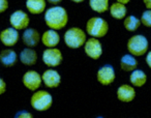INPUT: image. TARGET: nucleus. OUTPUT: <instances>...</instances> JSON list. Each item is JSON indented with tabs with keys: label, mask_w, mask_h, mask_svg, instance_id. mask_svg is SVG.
Listing matches in <instances>:
<instances>
[{
	"label": "nucleus",
	"mask_w": 151,
	"mask_h": 118,
	"mask_svg": "<svg viewBox=\"0 0 151 118\" xmlns=\"http://www.w3.org/2000/svg\"><path fill=\"white\" fill-rule=\"evenodd\" d=\"M49 3H51V4H53V5H58L60 2H62L63 0H47Z\"/></svg>",
	"instance_id": "nucleus-29"
},
{
	"label": "nucleus",
	"mask_w": 151,
	"mask_h": 118,
	"mask_svg": "<svg viewBox=\"0 0 151 118\" xmlns=\"http://www.w3.org/2000/svg\"><path fill=\"white\" fill-rule=\"evenodd\" d=\"M9 23L12 27L17 30L26 29L30 23V19L28 15L23 11H16L9 17Z\"/></svg>",
	"instance_id": "nucleus-9"
},
{
	"label": "nucleus",
	"mask_w": 151,
	"mask_h": 118,
	"mask_svg": "<svg viewBox=\"0 0 151 118\" xmlns=\"http://www.w3.org/2000/svg\"><path fill=\"white\" fill-rule=\"evenodd\" d=\"M22 81H23L24 86L31 91L37 90L42 83V76L36 71H28V72H26L24 74Z\"/></svg>",
	"instance_id": "nucleus-8"
},
{
	"label": "nucleus",
	"mask_w": 151,
	"mask_h": 118,
	"mask_svg": "<svg viewBox=\"0 0 151 118\" xmlns=\"http://www.w3.org/2000/svg\"><path fill=\"white\" fill-rule=\"evenodd\" d=\"M62 60V53L56 47L55 48H48L42 53V61L49 68H57L61 64Z\"/></svg>",
	"instance_id": "nucleus-6"
},
{
	"label": "nucleus",
	"mask_w": 151,
	"mask_h": 118,
	"mask_svg": "<svg viewBox=\"0 0 151 118\" xmlns=\"http://www.w3.org/2000/svg\"><path fill=\"white\" fill-rule=\"evenodd\" d=\"M123 25H124V28H125L127 31L134 32L140 27L141 20L136 18L134 16H128V17L124 18Z\"/></svg>",
	"instance_id": "nucleus-23"
},
{
	"label": "nucleus",
	"mask_w": 151,
	"mask_h": 118,
	"mask_svg": "<svg viewBox=\"0 0 151 118\" xmlns=\"http://www.w3.org/2000/svg\"><path fill=\"white\" fill-rule=\"evenodd\" d=\"M40 40H42L44 46H46L47 48H55L58 46L59 42H60V36H59L57 30L49 29L42 33Z\"/></svg>",
	"instance_id": "nucleus-14"
},
{
	"label": "nucleus",
	"mask_w": 151,
	"mask_h": 118,
	"mask_svg": "<svg viewBox=\"0 0 151 118\" xmlns=\"http://www.w3.org/2000/svg\"><path fill=\"white\" fill-rule=\"evenodd\" d=\"M42 80L47 87L56 88L61 83V76L56 70L51 68L44 72V74L42 75Z\"/></svg>",
	"instance_id": "nucleus-11"
},
{
	"label": "nucleus",
	"mask_w": 151,
	"mask_h": 118,
	"mask_svg": "<svg viewBox=\"0 0 151 118\" xmlns=\"http://www.w3.org/2000/svg\"><path fill=\"white\" fill-rule=\"evenodd\" d=\"M84 51L89 58L97 60L103 55V46H101V42L99 40V38L90 37L84 44Z\"/></svg>",
	"instance_id": "nucleus-7"
},
{
	"label": "nucleus",
	"mask_w": 151,
	"mask_h": 118,
	"mask_svg": "<svg viewBox=\"0 0 151 118\" xmlns=\"http://www.w3.org/2000/svg\"><path fill=\"white\" fill-rule=\"evenodd\" d=\"M129 81L132 86L142 87L147 82V75L141 70H134L129 76Z\"/></svg>",
	"instance_id": "nucleus-20"
},
{
	"label": "nucleus",
	"mask_w": 151,
	"mask_h": 118,
	"mask_svg": "<svg viewBox=\"0 0 151 118\" xmlns=\"http://www.w3.org/2000/svg\"><path fill=\"white\" fill-rule=\"evenodd\" d=\"M22 40L27 47L33 48V47L38 45L40 40V35L37 30L34 29V28H26L23 33V36H22Z\"/></svg>",
	"instance_id": "nucleus-15"
},
{
	"label": "nucleus",
	"mask_w": 151,
	"mask_h": 118,
	"mask_svg": "<svg viewBox=\"0 0 151 118\" xmlns=\"http://www.w3.org/2000/svg\"><path fill=\"white\" fill-rule=\"evenodd\" d=\"M64 42L70 49H79L86 42V33L79 27H70L64 33Z\"/></svg>",
	"instance_id": "nucleus-2"
},
{
	"label": "nucleus",
	"mask_w": 151,
	"mask_h": 118,
	"mask_svg": "<svg viewBox=\"0 0 151 118\" xmlns=\"http://www.w3.org/2000/svg\"><path fill=\"white\" fill-rule=\"evenodd\" d=\"M143 2L147 9H151V0H143Z\"/></svg>",
	"instance_id": "nucleus-30"
},
{
	"label": "nucleus",
	"mask_w": 151,
	"mask_h": 118,
	"mask_svg": "<svg viewBox=\"0 0 151 118\" xmlns=\"http://www.w3.org/2000/svg\"><path fill=\"white\" fill-rule=\"evenodd\" d=\"M71 1L75 3H82V2H84L85 0H71Z\"/></svg>",
	"instance_id": "nucleus-32"
},
{
	"label": "nucleus",
	"mask_w": 151,
	"mask_h": 118,
	"mask_svg": "<svg viewBox=\"0 0 151 118\" xmlns=\"http://www.w3.org/2000/svg\"><path fill=\"white\" fill-rule=\"evenodd\" d=\"M45 22L50 29H63L68 22V15L66 9L59 5L50 7L45 13Z\"/></svg>",
	"instance_id": "nucleus-1"
},
{
	"label": "nucleus",
	"mask_w": 151,
	"mask_h": 118,
	"mask_svg": "<svg viewBox=\"0 0 151 118\" xmlns=\"http://www.w3.org/2000/svg\"><path fill=\"white\" fill-rule=\"evenodd\" d=\"M120 66L124 72H132L138 68V60L132 54H125L120 60Z\"/></svg>",
	"instance_id": "nucleus-18"
},
{
	"label": "nucleus",
	"mask_w": 151,
	"mask_h": 118,
	"mask_svg": "<svg viewBox=\"0 0 151 118\" xmlns=\"http://www.w3.org/2000/svg\"><path fill=\"white\" fill-rule=\"evenodd\" d=\"M20 60L25 65H34L37 61V53L30 48H26L20 54Z\"/></svg>",
	"instance_id": "nucleus-19"
},
{
	"label": "nucleus",
	"mask_w": 151,
	"mask_h": 118,
	"mask_svg": "<svg viewBox=\"0 0 151 118\" xmlns=\"http://www.w3.org/2000/svg\"><path fill=\"white\" fill-rule=\"evenodd\" d=\"M16 117L17 118H32L33 115L27 111H21V112H19V113L16 114Z\"/></svg>",
	"instance_id": "nucleus-25"
},
{
	"label": "nucleus",
	"mask_w": 151,
	"mask_h": 118,
	"mask_svg": "<svg viewBox=\"0 0 151 118\" xmlns=\"http://www.w3.org/2000/svg\"><path fill=\"white\" fill-rule=\"evenodd\" d=\"M18 61V55L16 51L7 49L0 52V62L6 68L14 66Z\"/></svg>",
	"instance_id": "nucleus-16"
},
{
	"label": "nucleus",
	"mask_w": 151,
	"mask_h": 118,
	"mask_svg": "<svg viewBox=\"0 0 151 118\" xmlns=\"http://www.w3.org/2000/svg\"><path fill=\"white\" fill-rule=\"evenodd\" d=\"M96 78H97V81H99L101 85H104V86L111 85L112 83L115 81V78H116L115 71H114L113 66L105 65V66H103V68H101L97 71Z\"/></svg>",
	"instance_id": "nucleus-10"
},
{
	"label": "nucleus",
	"mask_w": 151,
	"mask_h": 118,
	"mask_svg": "<svg viewBox=\"0 0 151 118\" xmlns=\"http://www.w3.org/2000/svg\"><path fill=\"white\" fill-rule=\"evenodd\" d=\"M146 62L147 64H148V66L151 68V51H149L148 53H147V56H146Z\"/></svg>",
	"instance_id": "nucleus-28"
},
{
	"label": "nucleus",
	"mask_w": 151,
	"mask_h": 118,
	"mask_svg": "<svg viewBox=\"0 0 151 118\" xmlns=\"http://www.w3.org/2000/svg\"><path fill=\"white\" fill-rule=\"evenodd\" d=\"M89 6L93 12L103 14L109 11V0H89Z\"/></svg>",
	"instance_id": "nucleus-22"
},
{
	"label": "nucleus",
	"mask_w": 151,
	"mask_h": 118,
	"mask_svg": "<svg viewBox=\"0 0 151 118\" xmlns=\"http://www.w3.org/2000/svg\"><path fill=\"white\" fill-rule=\"evenodd\" d=\"M46 6V0H26V9L32 15H40L44 13Z\"/></svg>",
	"instance_id": "nucleus-17"
},
{
	"label": "nucleus",
	"mask_w": 151,
	"mask_h": 118,
	"mask_svg": "<svg viewBox=\"0 0 151 118\" xmlns=\"http://www.w3.org/2000/svg\"><path fill=\"white\" fill-rule=\"evenodd\" d=\"M0 40L4 46L13 47L19 40V32L15 28H6L0 32Z\"/></svg>",
	"instance_id": "nucleus-12"
},
{
	"label": "nucleus",
	"mask_w": 151,
	"mask_h": 118,
	"mask_svg": "<svg viewBox=\"0 0 151 118\" xmlns=\"http://www.w3.org/2000/svg\"><path fill=\"white\" fill-rule=\"evenodd\" d=\"M141 24H143L146 27H151V9H147L142 14Z\"/></svg>",
	"instance_id": "nucleus-24"
},
{
	"label": "nucleus",
	"mask_w": 151,
	"mask_h": 118,
	"mask_svg": "<svg viewBox=\"0 0 151 118\" xmlns=\"http://www.w3.org/2000/svg\"><path fill=\"white\" fill-rule=\"evenodd\" d=\"M6 90V84H5L4 80L2 78H0V95L3 94Z\"/></svg>",
	"instance_id": "nucleus-27"
},
{
	"label": "nucleus",
	"mask_w": 151,
	"mask_h": 118,
	"mask_svg": "<svg viewBox=\"0 0 151 118\" xmlns=\"http://www.w3.org/2000/svg\"><path fill=\"white\" fill-rule=\"evenodd\" d=\"M129 1H130V0H116V2L122 3V4H127Z\"/></svg>",
	"instance_id": "nucleus-31"
},
{
	"label": "nucleus",
	"mask_w": 151,
	"mask_h": 118,
	"mask_svg": "<svg viewBox=\"0 0 151 118\" xmlns=\"http://www.w3.org/2000/svg\"><path fill=\"white\" fill-rule=\"evenodd\" d=\"M136 97V90L134 86L123 84L117 89V99L122 103H130Z\"/></svg>",
	"instance_id": "nucleus-13"
},
{
	"label": "nucleus",
	"mask_w": 151,
	"mask_h": 118,
	"mask_svg": "<svg viewBox=\"0 0 151 118\" xmlns=\"http://www.w3.org/2000/svg\"><path fill=\"white\" fill-rule=\"evenodd\" d=\"M111 16L116 20H122L126 17V7L125 4H122L119 2H115L111 4V7H109Z\"/></svg>",
	"instance_id": "nucleus-21"
},
{
	"label": "nucleus",
	"mask_w": 151,
	"mask_h": 118,
	"mask_svg": "<svg viewBox=\"0 0 151 118\" xmlns=\"http://www.w3.org/2000/svg\"><path fill=\"white\" fill-rule=\"evenodd\" d=\"M31 107L38 112H45L49 110L53 105V96L51 93L45 90H38L32 94L30 99Z\"/></svg>",
	"instance_id": "nucleus-4"
},
{
	"label": "nucleus",
	"mask_w": 151,
	"mask_h": 118,
	"mask_svg": "<svg viewBox=\"0 0 151 118\" xmlns=\"http://www.w3.org/2000/svg\"><path fill=\"white\" fill-rule=\"evenodd\" d=\"M9 9V1L7 0H0V14L4 13Z\"/></svg>",
	"instance_id": "nucleus-26"
},
{
	"label": "nucleus",
	"mask_w": 151,
	"mask_h": 118,
	"mask_svg": "<svg viewBox=\"0 0 151 118\" xmlns=\"http://www.w3.org/2000/svg\"><path fill=\"white\" fill-rule=\"evenodd\" d=\"M86 31L91 37L101 38L107 35L109 31V24L105 19L99 17H93L87 21Z\"/></svg>",
	"instance_id": "nucleus-3"
},
{
	"label": "nucleus",
	"mask_w": 151,
	"mask_h": 118,
	"mask_svg": "<svg viewBox=\"0 0 151 118\" xmlns=\"http://www.w3.org/2000/svg\"><path fill=\"white\" fill-rule=\"evenodd\" d=\"M148 40L144 35L136 34L127 42V50L134 56H143L148 51Z\"/></svg>",
	"instance_id": "nucleus-5"
}]
</instances>
